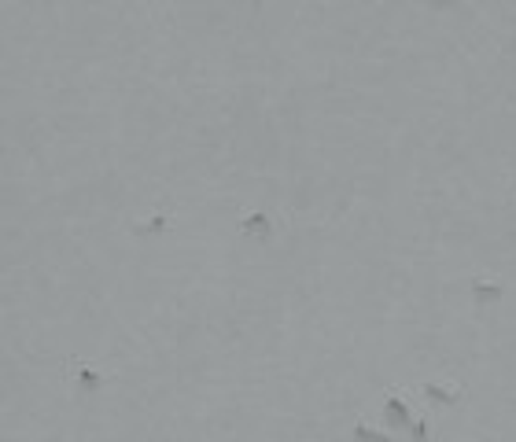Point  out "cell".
<instances>
[{
  "instance_id": "6da1fadb",
  "label": "cell",
  "mask_w": 516,
  "mask_h": 442,
  "mask_svg": "<svg viewBox=\"0 0 516 442\" xmlns=\"http://www.w3.org/2000/svg\"><path fill=\"white\" fill-rule=\"evenodd\" d=\"M240 236L251 240V243H266V240H273V217L262 214V210H254V214L240 217Z\"/></svg>"
},
{
  "instance_id": "7a4b0ae2",
  "label": "cell",
  "mask_w": 516,
  "mask_h": 442,
  "mask_svg": "<svg viewBox=\"0 0 516 442\" xmlns=\"http://www.w3.org/2000/svg\"><path fill=\"white\" fill-rule=\"evenodd\" d=\"M383 420H387V428H391V431H410L413 416H410V406H406L402 394H387V402H383Z\"/></svg>"
},
{
  "instance_id": "3957f363",
  "label": "cell",
  "mask_w": 516,
  "mask_h": 442,
  "mask_svg": "<svg viewBox=\"0 0 516 442\" xmlns=\"http://www.w3.org/2000/svg\"><path fill=\"white\" fill-rule=\"evenodd\" d=\"M502 299H505V284L490 280V277H476V280H472V302H476L480 309L498 306Z\"/></svg>"
},
{
  "instance_id": "277c9868",
  "label": "cell",
  "mask_w": 516,
  "mask_h": 442,
  "mask_svg": "<svg viewBox=\"0 0 516 442\" xmlns=\"http://www.w3.org/2000/svg\"><path fill=\"white\" fill-rule=\"evenodd\" d=\"M420 394L428 398L432 406H458L461 402V394H465V387L461 384H454V387H439V384H420Z\"/></svg>"
},
{
  "instance_id": "5b68a950",
  "label": "cell",
  "mask_w": 516,
  "mask_h": 442,
  "mask_svg": "<svg viewBox=\"0 0 516 442\" xmlns=\"http://www.w3.org/2000/svg\"><path fill=\"white\" fill-rule=\"evenodd\" d=\"M103 387V372H96L93 365H78V391L81 394H96Z\"/></svg>"
},
{
  "instance_id": "8992f818",
  "label": "cell",
  "mask_w": 516,
  "mask_h": 442,
  "mask_svg": "<svg viewBox=\"0 0 516 442\" xmlns=\"http://www.w3.org/2000/svg\"><path fill=\"white\" fill-rule=\"evenodd\" d=\"M354 442H391V435L376 431V428H369V424H358V428H354Z\"/></svg>"
},
{
  "instance_id": "52a82bcc",
  "label": "cell",
  "mask_w": 516,
  "mask_h": 442,
  "mask_svg": "<svg viewBox=\"0 0 516 442\" xmlns=\"http://www.w3.org/2000/svg\"><path fill=\"white\" fill-rule=\"evenodd\" d=\"M166 225H170V217H166V214H155V217H148L144 225H137V232H140V236H148V232H162Z\"/></svg>"
},
{
  "instance_id": "ba28073f",
  "label": "cell",
  "mask_w": 516,
  "mask_h": 442,
  "mask_svg": "<svg viewBox=\"0 0 516 442\" xmlns=\"http://www.w3.org/2000/svg\"><path fill=\"white\" fill-rule=\"evenodd\" d=\"M410 438H413V442H428V438H432V431H428V420H413V424H410Z\"/></svg>"
},
{
  "instance_id": "9c48e42d",
  "label": "cell",
  "mask_w": 516,
  "mask_h": 442,
  "mask_svg": "<svg viewBox=\"0 0 516 442\" xmlns=\"http://www.w3.org/2000/svg\"><path fill=\"white\" fill-rule=\"evenodd\" d=\"M424 4L432 8V11H450V8H458L461 0H424Z\"/></svg>"
}]
</instances>
